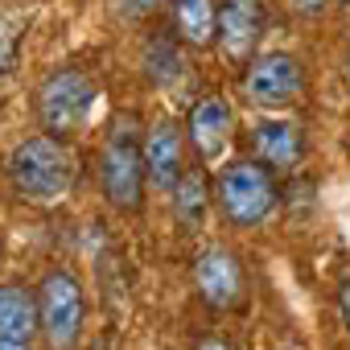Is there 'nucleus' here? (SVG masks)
<instances>
[{"label":"nucleus","mask_w":350,"mask_h":350,"mask_svg":"<svg viewBox=\"0 0 350 350\" xmlns=\"http://www.w3.org/2000/svg\"><path fill=\"white\" fill-rule=\"evenodd\" d=\"M5 178L21 202L58 206L70 198V190L79 182V161L62 136L33 132V136H21L5 152Z\"/></svg>","instance_id":"f257e3e1"},{"label":"nucleus","mask_w":350,"mask_h":350,"mask_svg":"<svg viewBox=\"0 0 350 350\" xmlns=\"http://www.w3.org/2000/svg\"><path fill=\"white\" fill-rule=\"evenodd\" d=\"M95 103H99V79L75 62L46 70V79L33 91V116H38L42 132L62 136V140H70L75 132H83L91 124Z\"/></svg>","instance_id":"f03ea898"},{"label":"nucleus","mask_w":350,"mask_h":350,"mask_svg":"<svg viewBox=\"0 0 350 350\" xmlns=\"http://www.w3.org/2000/svg\"><path fill=\"white\" fill-rule=\"evenodd\" d=\"M276 202H280L276 173L252 157H235L215 173V211L235 231H252V227L268 223Z\"/></svg>","instance_id":"7ed1b4c3"},{"label":"nucleus","mask_w":350,"mask_h":350,"mask_svg":"<svg viewBox=\"0 0 350 350\" xmlns=\"http://www.w3.org/2000/svg\"><path fill=\"white\" fill-rule=\"evenodd\" d=\"M99 190L111 211L136 215L148 194V169H144V136H136L132 120H120L103 148H99Z\"/></svg>","instance_id":"20e7f679"},{"label":"nucleus","mask_w":350,"mask_h":350,"mask_svg":"<svg viewBox=\"0 0 350 350\" xmlns=\"http://www.w3.org/2000/svg\"><path fill=\"white\" fill-rule=\"evenodd\" d=\"M309 91V70L301 54L293 50H260L243 70H239V95L252 111H288L305 99Z\"/></svg>","instance_id":"39448f33"},{"label":"nucleus","mask_w":350,"mask_h":350,"mask_svg":"<svg viewBox=\"0 0 350 350\" xmlns=\"http://www.w3.org/2000/svg\"><path fill=\"white\" fill-rule=\"evenodd\" d=\"M38 338L46 350H75L87 325V293L70 268H50L38 280Z\"/></svg>","instance_id":"423d86ee"},{"label":"nucleus","mask_w":350,"mask_h":350,"mask_svg":"<svg viewBox=\"0 0 350 350\" xmlns=\"http://www.w3.org/2000/svg\"><path fill=\"white\" fill-rule=\"evenodd\" d=\"M190 276H194V288H198L202 305L215 309V313H231V309H239L243 297H247V272H243L235 247H227V243H206V247H198Z\"/></svg>","instance_id":"0eeeda50"},{"label":"nucleus","mask_w":350,"mask_h":350,"mask_svg":"<svg viewBox=\"0 0 350 350\" xmlns=\"http://www.w3.org/2000/svg\"><path fill=\"white\" fill-rule=\"evenodd\" d=\"M243 140H247V157L260 161V165L272 169V173H293V169H301V161H305V152H309L305 128H301L293 116H284V111H272V116L264 111V116H256Z\"/></svg>","instance_id":"6e6552de"},{"label":"nucleus","mask_w":350,"mask_h":350,"mask_svg":"<svg viewBox=\"0 0 350 350\" xmlns=\"http://www.w3.org/2000/svg\"><path fill=\"white\" fill-rule=\"evenodd\" d=\"M235 132H239V116H235V103L219 91L202 95L194 107H190V120H186V140L190 148L198 152L202 165H215L223 161V152L235 144Z\"/></svg>","instance_id":"1a4fd4ad"},{"label":"nucleus","mask_w":350,"mask_h":350,"mask_svg":"<svg viewBox=\"0 0 350 350\" xmlns=\"http://www.w3.org/2000/svg\"><path fill=\"white\" fill-rule=\"evenodd\" d=\"M264 38V0H219V38L215 50L227 66H247Z\"/></svg>","instance_id":"9d476101"},{"label":"nucleus","mask_w":350,"mask_h":350,"mask_svg":"<svg viewBox=\"0 0 350 350\" xmlns=\"http://www.w3.org/2000/svg\"><path fill=\"white\" fill-rule=\"evenodd\" d=\"M144 169H148V190L157 194H173L178 182L186 178V128H178L173 120H152L144 128Z\"/></svg>","instance_id":"9b49d317"},{"label":"nucleus","mask_w":350,"mask_h":350,"mask_svg":"<svg viewBox=\"0 0 350 350\" xmlns=\"http://www.w3.org/2000/svg\"><path fill=\"white\" fill-rule=\"evenodd\" d=\"M173 33L186 50H211L219 38V0H173Z\"/></svg>","instance_id":"f8f14e48"},{"label":"nucleus","mask_w":350,"mask_h":350,"mask_svg":"<svg viewBox=\"0 0 350 350\" xmlns=\"http://www.w3.org/2000/svg\"><path fill=\"white\" fill-rule=\"evenodd\" d=\"M169 206H173V219H178L182 231H198L206 223V211L215 206V186H206V169L190 165L186 178L178 182V190L169 194Z\"/></svg>","instance_id":"ddd939ff"},{"label":"nucleus","mask_w":350,"mask_h":350,"mask_svg":"<svg viewBox=\"0 0 350 350\" xmlns=\"http://www.w3.org/2000/svg\"><path fill=\"white\" fill-rule=\"evenodd\" d=\"M140 70H144V79L157 87V91H165V87H173L182 75H186V46L178 42V33H157V38H148L144 42V50H140Z\"/></svg>","instance_id":"4468645a"},{"label":"nucleus","mask_w":350,"mask_h":350,"mask_svg":"<svg viewBox=\"0 0 350 350\" xmlns=\"http://www.w3.org/2000/svg\"><path fill=\"white\" fill-rule=\"evenodd\" d=\"M0 338H38V293L25 284H0Z\"/></svg>","instance_id":"2eb2a0df"},{"label":"nucleus","mask_w":350,"mask_h":350,"mask_svg":"<svg viewBox=\"0 0 350 350\" xmlns=\"http://www.w3.org/2000/svg\"><path fill=\"white\" fill-rule=\"evenodd\" d=\"M25 29H29V17H21V13H0V95H5L13 87V79H17Z\"/></svg>","instance_id":"dca6fc26"},{"label":"nucleus","mask_w":350,"mask_h":350,"mask_svg":"<svg viewBox=\"0 0 350 350\" xmlns=\"http://www.w3.org/2000/svg\"><path fill=\"white\" fill-rule=\"evenodd\" d=\"M173 0H120V13L128 21H144V17H157L161 9H169Z\"/></svg>","instance_id":"f3484780"},{"label":"nucleus","mask_w":350,"mask_h":350,"mask_svg":"<svg viewBox=\"0 0 350 350\" xmlns=\"http://www.w3.org/2000/svg\"><path fill=\"white\" fill-rule=\"evenodd\" d=\"M334 5V0H288V9L297 13V17H305V21H313V17H321L325 9Z\"/></svg>","instance_id":"a211bd4d"},{"label":"nucleus","mask_w":350,"mask_h":350,"mask_svg":"<svg viewBox=\"0 0 350 350\" xmlns=\"http://www.w3.org/2000/svg\"><path fill=\"white\" fill-rule=\"evenodd\" d=\"M338 317H342V329L350 334V272H346L342 284H338Z\"/></svg>","instance_id":"6ab92c4d"},{"label":"nucleus","mask_w":350,"mask_h":350,"mask_svg":"<svg viewBox=\"0 0 350 350\" xmlns=\"http://www.w3.org/2000/svg\"><path fill=\"white\" fill-rule=\"evenodd\" d=\"M194 350H235V346H231L227 338H215V334H211V338H198V346H194Z\"/></svg>","instance_id":"aec40b11"},{"label":"nucleus","mask_w":350,"mask_h":350,"mask_svg":"<svg viewBox=\"0 0 350 350\" xmlns=\"http://www.w3.org/2000/svg\"><path fill=\"white\" fill-rule=\"evenodd\" d=\"M0 350H33V342H17V338H0Z\"/></svg>","instance_id":"412c9836"},{"label":"nucleus","mask_w":350,"mask_h":350,"mask_svg":"<svg viewBox=\"0 0 350 350\" xmlns=\"http://www.w3.org/2000/svg\"><path fill=\"white\" fill-rule=\"evenodd\" d=\"M342 70H346V87H350V42H346V54H342Z\"/></svg>","instance_id":"4be33fe9"},{"label":"nucleus","mask_w":350,"mask_h":350,"mask_svg":"<svg viewBox=\"0 0 350 350\" xmlns=\"http://www.w3.org/2000/svg\"><path fill=\"white\" fill-rule=\"evenodd\" d=\"M334 5H342V9H350V0H334Z\"/></svg>","instance_id":"5701e85b"},{"label":"nucleus","mask_w":350,"mask_h":350,"mask_svg":"<svg viewBox=\"0 0 350 350\" xmlns=\"http://www.w3.org/2000/svg\"><path fill=\"white\" fill-rule=\"evenodd\" d=\"M280 350H293V346H280Z\"/></svg>","instance_id":"b1692460"},{"label":"nucleus","mask_w":350,"mask_h":350,"mask_svg":"<svg viewBox=\"0 0 350 350\" xmlns=\"http://www.w3.org/2000/svg\"><path fill=\"white\" fill-rule=\"evenodd\" d=\"M346 157H350V144H346Z\"/></svg>","instance_id":"393cba45"}]
</instances>
